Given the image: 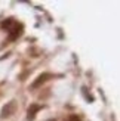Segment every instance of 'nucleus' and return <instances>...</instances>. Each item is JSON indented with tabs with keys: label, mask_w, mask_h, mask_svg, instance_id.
<instances>
[{
	"label": "nucleus",
	"mask_w": 120,
	"mask_h": 121,
	"mask_svg": "<svg viewBox=\"0 0 120 121\" xmlns=\"http://www.w3.org/2000/svg\"><path fill=\"white\" fill-rule=\"evenodd\" d=\"M16 108H18V105H16V102H15V100H9V102H6V105L2 108V112H0V118L5 120V118L12 117V115H14V114L16 112Z\"/></svg>",
	"instance_id": "f257e3e1"
},
{
	"label": "nucleus",
	"mask_w": 120,
	"mask_h": 121,
	"mask_svg": "<svg viewBox=\"0 0 120 121\" xmlns=\"http://www.w3.org/2000/svg\"><path fill=\"white\" fill-rule=\"evenodd\" d=\"M21 34H22V25L18 24V22H15V25L9 30V40L14 41V40H16L18 37H19Z\"/></svg>",
	"instance_id": "f03ea898"
},
{
	"label": "nucleus",
	"mask_w": 120,
	"mask_h": 121,
	"mask_svg": "<svg viewBox=\"0 0 120 121\" xmlns=\"http://www.w3.org/2000/svg\"><path fill=\"white\" fill-rule=\"evenodd\" d=\"M49 78H52V74H49V72H43V74H40V75L34 80V83L31 84V89H37V87H40L42 84L46 83Z\"/></svg>",
	"instance_id": "7ed1b4c3"
},
{
	"label": "nucleus",
	"mask_w": 120,
	"mask_h": 121,
	"mask_svg": "<svg viewBox=\"0 0 120 121\" xmlns=\"http://www.w3.org/2000/svg\"><path fill=\"white\" fill-rule=\"evenodd\" d=\"M40 109H42V105H39V104H31V105H30L28 111H27V117H28V120L33 121V120L36 118V114H37Z\"/></svg>",
	"instance_id": "20e7f679"
},
{
	"label": "nucleus",
	"mask_w": 120,
	"mask_h": 121,
	"mask_svg": "<svg viewBox=\"0 0 120 121\" xmlns=\"http://www.w3.org/2000/svg\"><path fill=\"white\" fill-rule=\"evenodd\" d=\"M15 22L16 21H14V19H12V18H9V19H6V21H3V24H2V27L6 30V31H9V30L12 28V27H14L15 25Z\"/></svg>",
	"instance_id": "39448f33"
},
{
	"label": "nucleus",
	"mask_w": 120,
	"mask_h": 121,
	"mask_svg": "<svg viewBox=\"0 0 120 121\" xmlns=\"http://www.w3.org/2000/svg\"><path fill=\"white\" fill-rule=\"evenodd\" d=\"M68 121H80V120H79V117H77V115H70Z\"/></svg>",
	"instance_id": "423d86ee"
},
{
	"label": "nucleus",
	"mask_w": 120,
	"mask_h": 121,
	"mask_svg": "<svg viewBox=\"0 0 120 121\" xmlns=\"http://www.w3.org/2000/svg\"><path fill=\"white\" fill-rule=\"evenodd\" d=\"M47 121H55V120H47Z\"/></svg>",
	"instance_id": "0eeeda50"
}]
</instances>
